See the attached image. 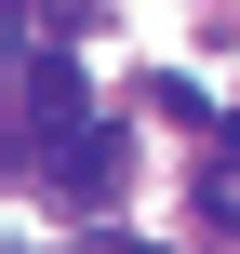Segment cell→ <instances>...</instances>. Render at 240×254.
I'll use <instances>...</instances> for the list:
<instances>
[{
	"label": "cell",
	"mask_w": 240,
	"mask_h": 254,
	"mask_svg": "<svg viewBox=\"0 0 240 254\" xmlns=\"http://www.w3.org/2000/svg\"><path fill=\"white\" fill-rule=\"evenodd\" d=\"M13 254H27V241H13Z\"/></svg>",
	"instance_id": "3957f363"
},
{
	"label": "cell",
	"mask_w": 240,
	"mask_h": 254,
	"mask_svg": "<svg viewBox=\"0 0 240 254\" xmlns=\"http://www.w3.org/2000/svg\"><path fill=\"white\" fill-rule=\"evenodd\" d=\"M13 134H27V147H67V134H94V94H80L67 40H40V54L13 67Z\"/></svg>",
	"instance_id": "6da1fadb"
},
{
	"label": "cell",
	"mask_w": 240,
	"mask_h": 254,
	"mask_svg": "<svg viewBox=\"0 0 240 254\" xmlns=\"http://www.w3.org/2000/svg\"><path fill=\"white\" fill-rule=\"evenodd\" d=\"M134 254H147V241H134Z\"/></svg>",
	"instance_id": "277c9868"
},
{
	"label": "cell",
	"mask_w": 240,
	"mask_h": 254,
	"mask_svg": "<svg viewBox=\"0 0 240 254\" xmlns=\"http://www.w3.org/2000/svg\"><path fill=\"white\" fill-rule=\"evenodd\" d=\"M40 174H53L67 201H107V188H120V134L94 121V134H67V147H40Z\"/></svg>",
	"instance_id": "7a4b0ae2"
}]
</instances>
